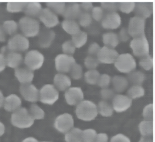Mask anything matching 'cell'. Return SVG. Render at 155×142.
Returning <instances> with one entry per match:
<instances>
[{
  "mask_svg": "<svg viewBox=\"0 0 155 142\" xmlns=\"http://www.w3.org/2000/svg\"><path fill=\"white\" fill-rule=\"evenodd\" d=\"M15 76L21 84L31 83L34 79V73L25 67H18L15 70Z\"/></svg>",
  "mask_w": 155,
  "mask_h": 142,
  "instance_id": "ffe728a7",
  "label": "cell"
},
{
  "mask_svg": "<svg viewBox=\"0 0 155 142\" xmlns=\"http://www.w3.org/2000/svg\"><path fill=\"white\" fill-rule=\"evenodd\" d=\"M130 47L133 54L141 57L149 54L150 46L145 34L133 37L130 44Z\"/></svg>",
  "mask_w": 155,
  "mask_h": 142,
  "instance_id": "5b68a950",
  "label": "cell"
},
{
  "mask_svg": "<svg viewBox=\"0 0 155 142\" xmlns=\"http://www.w3.org/2000/svg\"><path fill=\"white\" fill-rule=\"evenodd\" d=\"M70 74L71 78L74 80L80 79L84 75L83 68L82 66L77 63H75L70 69Z\"/></svg>",
  "mask_w": 155,
  "mask_h": 142,
  "instance_id": "ee69618b",
  "label": "cell"
},
{
  "mask_svg": "<svg viewBox=\"0 0 155 142\" xmlns=\"http://www.w3.org/2000/svg\"><path fill=\"white\" fill-rule=\"evenodd\" d=\"M91 11V16L92 17V19H94L96 21H102L105 15V11L101 6L93 7Z\"/></svg>",
  "mask_w": 155,
  "mask_h": 142,
  "instance_id": "f907efd6",
  "label": "cell"
},
{
  "mask_svg": "<svg viewBox=\"0 0 155 142\" xmlns=\"http://www.w3.org/2000/svg\"><path fill=\"white\" fill-rule=\"evenodd\" d=\"M74 118L69 113H63L58 115L53 123L56 130L61 133L65 134L74 127Z\"/></svg>",
  "mask_w": 155,
  "mask_h": 142,
  "instance_id": "9c48e42d",
  "label": "cell"
},
{
  "mask_svg": "<svg viewBox=\"0 0 155 142\" xmlns=\"http://www.w3.org/2000/svg\"><path fill=\"white\" fill-rule=\"evenodd\" d=\"M100 74V73L96 69H88L84 74L85 81L90 85L97 84Z\"/></svg>",
  "mask_w": 155,
  "mask_h": 142,
  "instance_id": "8d00e7d4",
  "label": "cell"
},
{
  "mask_svg": "<svg viewBox=\"0 0 155 142\" xmlns=\"http://www.w3.org/2000/svg\"><path fill=\"white\" fill-rule=\"evenodd\" d=\"M47 8H49L55 14L63 15L66 4L62 1H48L46 3Z\"/></svg>",
  "mask_w": 155,
  "mask_h": 142,
  "instance_id": "d590c367",
  "label": "cell"
},
{
  "mask_svg": "<svg viewBox=\"0 0 155 142\" xmlns=\"http://www.w3.org/2000/svg\"><path fill=\"white\" fill-rule=\"evenodd\" d=\"M82 10L79 6V4L73 2L66 4L62 15L65 19L76 20L78 18Z\"/></svg>",
  "mask_w": 155,
  "mask_h": 142,
  "instance_id": "603a6c76",
  "label": "cell"
},
{
  "mask_svg": "<svg viewBox=\"0 0 155 142\" xmlns=\"http://www.w3.org/2000/svg\"><path fill=\"white\" fill-rule=\"evenodd\" d=\"M99 64V62L96 56L88 55L84 59V65L88 69H95Z\"/></svg>",
  "mask_w": 155,
  "mask_h": 142,
  "instance_id": "f6af8a7d",
  "label": "cell"
},
{
  "mask_svg": "<svg viewBox=\"0 0 155 142\" xmlns=\"http://www.w3.org/2000/svg\"><path fill=\"white\" fill-rule=\"evenodd\" d=\"M30 46L28 39L22 34H15L7 42V48L10 51L20 53L27 50Z\"/></svg>",
  "mask_w": 155,
  "mask_h": 142,
  "instance_id": "ba28073f",
  "label": "cell"
},
{
  "mask_svg": "<svg viewBox=\"0 0 155 142\" xmlns=\"http://www.w3.org/2000/svg\"><path fill=\"white\" fill-rule=\"evenodd\" d=\"M28 111L34 120H42L45 117V113L44 110L36 103H32Z\"/></svg>",
  "mask_w": 155,
  "mask_h": 142,
  "instance_id": "836d02e7",
  "label": "cell"
},
{
  "mask_svg": "<svg viewBox=\"0 0 155 142\" xmlns=\"http://www.w3.org/2000/svg\"><path fill=\"white\" fill-rule=\"evenodd\" d=\"M44 54L37 50L28 51L25 54L24 59L26 67L33 71L41 68L44 63Z\"/></svg>",
  "mask_w": 155,
  "mask_h": 142,
  "instance_id": "52a82bcc",
  "label": "cell"
},
{
  "mask_svg": "<svg viewBox=\"0 0 155 142\" xmlns=\"http://www.w3.org/2000/svg\"><path fill=\"white\" fill-rule=\"evenodd\" d=\"M6 67L5 56L2 53H0V73L3 71Z\"/></svg>",
  "mask_w": 155,
  "mask_h": 142,
  "instance_id": "680465c9",
  "label": "cell"
},
{
  "mask_svg": "<svg viewBox=\"0 0 155 142\" xmlns=\"http://www.w3.org/2000/svg\"><path fill=\"white\" fill-rule=\"evenodd\" d=\"M145 74L140 70L134 69L127 74V79L132 85H142L145 79Z\"/></svg>",
  "mask_w": 155,
  "mask_h": 142,
  "instance_id": "83f0119b",
  "label": "cell"
},
{
  "mask_svg": "<svg viewBox=\"0 0 155 142\" xmlns=\"http://www.w3.org/2000/svg\"><path fill=\"white\" fill-rule=\"evenodd\" d=\"M75 63L76 60L73 56L63 53L58 54L54 59L55 68L60 73L69 72Z\"/></svg>",
  "mask_w": 155,
  "mask_h": 142,
  "instance_id": "30bf717a",
  "label": "cell"
},
{
  "mask_svg": "<svg viewBox=\"0 0 155 142\" xmlns=\"http://www.w3.org/2000/svg\"><path fill=\"white\" fill-rule=\"evenodd\" d=\"M97 132L93 128H87L82 130V137L83 142H94Z\"/></svg>",
  "mask_w": 155,
  "mask_h": 142,
  "instance_id": "60d3db41",
  "label": "cell"
},
{
  "mask_svg": "<svg viewBox=\"0 0 155 142\" xmlns=\"http://www.w3.org/2000/svg\"><path fill=\"white\" fill-rule=\"evenodd\" d=\"M118 55V52L114 48H111L104 46L101 47L96 57L99 63L111 64L114 63Z\"/></svg>",
  "mask_w": 155,
  "mask_h": 142,
  "instance_id": "9a60e30c",
  "label": "cell"
},
{
  "mask_svg": "<svg viewBox=\"0 0 155 142\" xmlns=\"http://www.w3.org/2000/svg\"><path fill=\"white\" fill-rule=\"evenodd\" d=\"M76 48L71 40H66L62 44V50L63 54L72 56L75 53Z\"/></svg>",
  "mask_w": 155,
  "mask_h": 142,
  "instance_id": "c3c4849f",
  "label": "cell"
},
{
  "mask_svg": "<svg viewBox=\"0 0 155 142\" xmlns=\"http://www.w3.org/2000/svg\"><path fill=\"white\" fill-rule=\"evenodd\" d=\"M142 117L145 120L153 121V103L145 105L142 110Z\"/></svg>",
  "mask_w": 155,
  "mask_h": 142,
  "instance_id": "681fc988",
  "label": "cell"
},
{
  "mask_svg": "<svg viewBox=\"0 0 155 142\" xmlns=\"http://www.w3.org/2000/svg\"><path fill=\"white\" fill-rule=\"evenodd\" d=\"M22 142H39L38 139L33 137H28L24 138Z\"/></svg>",
  "mask_w": 155,
  "mask_h": 142,
  "instance_id": "6125c7cd",
  "label": "cell"
},
{
  "mask_svg": "<svg viewBox=\"0 0 155 142\" xmlns=\"http://www.w3.org/2000/svg\"><path fill=\"white\" fill-rule=\"evenodd\" d=\"M132 105V100L127 95L117 94L112 99V107L114 111L118 113L128 110Z\"/></svg>",
  "mask_w": 155,
  "mask_h": 142,
  "instance_id": "5bb4252c",
  "label": "cell"
},
{
  "mask_svg": "<svg viewBox=\"0 0 155 142\" xmlns=\"http://www.w3.org/2000/svg\"><path fill=\"white\" fill-rule=\"evenodd\" d=\"M2 26L4 28L6 33L9 35L15 34L19 28L18 23L12 19L5 21L3 22Z\"/></svg>",
  "mask_w": 155,
  "mask_h": 142,
  "instance_id": "f35d334b",
  "label": "cell"
},
{
  "mask_svg": "<svg viewBox=\"0 0 155 142\" xmlns=\"http://www.w3.org/2000/svg\"><path fill=\"white\" fill-rule=\"evenodd\" d=\"M138 142H153V137H142L140 138Z\"/></svg>",
  "mask_w": 155,
  "mask_h": 142,
  "instance_id": "94428289",
  "label": "cell"
},
{
  "mask_svg": "<svg viewBox=\"0 0 155 142\" xmlns=\"http://www.w3.org/2000/svg\"><path fill=\"white\" fill-rule=\"evenodd\" d=\"M102 41L105 47L111 48H114L119 43L117 34L112 31L104 33L102 35Z\"/></svg>",
  "mask_w": 155,
  "mask_h": 142,
  "instance_id": "f1b7e54d",
  "label": "cell"
},
{
  "mask_svg": "<svg viewBox=\"0 0 155 142\" xmlns=\"http://www.w3.org/2000/svg\"><path fill=\"white\" fill-rule=\"evenodd\" d=\"M114 65L119 72L128 74L136 69V62L131 54L122 53L118 55Z\"/></svg>",
  "mask_w": 155,
  "mask_h": 142,
  "instance_id": "277c9868",
  "label": "cell"
},
{
  "mask_svg": "<svg viewBox=\"0 0 155 142\" xmlns=\"http://www.w3.org/2000/svg\"><path fill=\"white\" fill-rule=\"evenodd\" d=\"M38 17L45 27L48 28L56 26L59 22L58 16L47 7L42 8Z\"/></svg>",
  "mask_w": 155,
  "mask_h": 142,
  "instance_id": "2e32d148",
  "label": "cell"
},
{
  "mask_svg": "<svg viewBox=\"0 0 155 142\" xmlns=\"http://www.w3.org/2000/svg\"><path fill=\"white\" fill-rule=\"evenodd\" d=\"M61 26L67 33L71 36L76 34L81 30L80 26L76 20L64 19L62 21Z\"/></svg>",
  "mask_w": 155,
  "mask_h": 142,
  "instance_id": "4316f807",
  "label": "cell"
},
{
  "mask_svg": "<svg viewBox=\"0 0 155 142\" xmlns=\"http://www.w3.org/2000/svg\"><path fill=\"white\" fill-rule=\"evenodd\" d=\"M39 142H51V141H39Z\"/></svg>",
  "mask_w": 155,
  "mask_h": 142,
  "instance_id": "03108f58",
  "label": "cell"
},
{
  "mask_svg": "<svg viewBox=\"0 0 155 142\" xmlns=\"http://www.w3.org/2000/svg\"><path fill=\"white\" fill-rule=\"evenodd\" d=\"M38 38V42L42 48L48 47L53 42L55 37V33L51 28H44L40 30Z\"/></svg>",
  "mask_w": 155,
  "mask_h": 142,
  "instance_id": "ac0fdd59",
  "label": "cell"
},
{
  "mask_svg": "<svg viewBox=\"0 0 155 142\" xmlns=\"http://www.w3.org/2000/svg\"><path fill=\"white\" fill-rule=\"evenodd\" d=\"M71 81L68 76L64 73H58L53 78V85L60 91H65L71 86Z\"/></svg>",
  "mask_w": 155,
  "mask_h": 142,
  "instance_id": "44dd1931",
  "label": "cell"
},
{
  "mask_svg": "<svg viewBox=\"0 0 155 142\" xmlns=\"http://www.w3.org/2000/svg\"><path fill=\"white\" fill-rule=\"evenodd\" d=\"M79 4L81 10H83L84 12H88L91 11L93 8V4L92 2L90 1H82Z\"/></svg>",
  "mask_w": 155,
  "mask_h": 142,
  "instance_id": "9f6ffc18",
  "label": "cell"
},
{
  "mask_svg": "<svg viewBox=\"0 0 155 142\" xmlns=\"http://www.w3.org/2000/svg\"><path fill=\"white\" fill-rule=\"evenodd\" d=\"M139 66L146 71L151 69L153 67V58L150 54L140 57L139 61Z\"/></svg>",
  "mask_w": 155,
  "mask_h": 142,
  "instance_id": "ab89813d",
  "label": "cell"
},
{
  "mask_svg": "<svg viewBox=\"0 0 155 142\" xmlns=\"http://www.w3.org/2000/svg\"><path fill=\"white\" fill-rule=\"evenodd\" d=\"M35 120L30 115L27 108L21 107L18 110L12 112L11 115L12 124L20 129L30 127L34 123Z\"/></svg>",
  "mask_w": 155,
  "mask_h": 142,
  "instance_id": "7a4b0ae2",
  "label": "cell"
},
{
  "mask_svg": "<svg viewBox=\"0 0 155 142\" xmlns=\"http://www.w3.org/2000/svg\"><path fill=\"white\" fill-rule=\"evenodd\" d=\"M145 95V89L142 85H131L127 91V95L131 100L142 97Z\"/></svg>",
  "mask_w": 155,
  "mask_h": 142,
  "instance_id": "e575fe53",
  "label": "cell"
},
{
  "mask_svg": "<svg viewBox=\"0 0 155 142\" xmlns=\"http://www.w3.org/2000/svg\"><path fill=\"white\" fill-rule=\"evenodd\" d=\"M26 2L8 1L6 4V10L10 13H18L24 10Z\"/></svg>",
  "mask_w": 155,
  "mask_h": 142,
  "instance_id": "74e56055",
  "label": "cell"
},
{
  "mask_svg": "<svg viewBox=\"0 0 155 142\" xmlns=\"http://www.w3.org/2000/svg\"><path fill=\"white\" fill-rule=\"evenodd\" d=\"M5 132V126L4 124L0 121V136H2Z\"/></svg>",
  "mask_w": 155,
  "mask_h": 142,
  "instance_id": "be15d7a7",
  "label": "cell"
},
{
  "mask_svg": "<svg viewBox=\"0 0 155 142\" xmlns=\"http://www.w3.org/2000/svg\"><path fill=\"white\" fill-rule=\"evenodd\" d=\"M101 47L100 45L96 42H93L88 46V53L90 56H96L97 53L100 50Z\"/></svg>",
  "mask_w": 155,
  "mask_h": 142,
  "instance_id": "11a10c76",
  "label": "cell"
},
{
  "mask_svg": "<svg viewBox=\"0 0 155 142\" xmlns=\"http://www.w3.org/2000/svg\"><path fill=\"white\" fill-rule=\"evenodd\" d=\"M4 100V94H3L2 92L0 90V108L3 106Z\"/></svg>",
  "mask_w": 155,
  "mask_h": 142,
  "instance_id": "e7e4bbea",
  "label": "cell"
},
{
  "mask_svg": "<svg viewBox=\"0 0 155 142\" xmlns=\"http://www.w3.org/2000/svg\"><path fill=\"white\" fill-rule=\"evenodd\" d=\"M135 5L136 2L134 1H121L118 3V10L124 13L128 14L134 10Z\"/></svg>",
  "mask_w": 155,
  "mask_h": 142,
  "instance_id": "b9f144b4",
  "label": "cell"
},
{
  "mask_svg": "<svg viewBox=\"0 0 155 142\" xmlns=\"http://www.w3.org/2000/svg\"><path fill=\"white\" fill-rule=\"evenodd\" d=\"M145 19L136 16L130 19L127 29L130 36L133 38L145 34Z\"/></svg>",
  "mask_w": 155,
  "mask_h": 142,
  "instance_id": "8fae6325",
  "label": "cell"
},
{
  "mask_svg": "<svg viewBox=\"0 0 155 142\" xmlns=\"http://www.w3.org/2000/svg\"><path fill=\"white\" fill-rule=\"evenodd\" d=\"M153 5L148 2H136L133 11L136 16L141 18L145 20L149 18L153 13Z\"/></svg>",
  "mask_w": 155,
  "mask_h": 142,
  "instance_id": "7402d4cb",
  "label": "cell"
},
{
  "mask_svg": "<svg viewBox=\"0 0 155 142\" xmlns=\"http://www.w3.org/2000/svg\"><path fill=\"white\" fill-rule=\"evenodd\" d=\"M21 105V98L16 94H11L4 97L3 106L5 110L8 112H13L20 108Z\"/></svg>",
  "mask_w": 155,
  "mask_h": 142,
  "instance_id": "d6986e66",
  "label": "cell"
},
{
  "mask_svg": "<svg viewBox=\"0 0 155 142\" xmlns=\"http://www.w3.org/2000/svg\"><path fill=\"white\" fill-rule=\"evenodd\" d=\"M42 9V5L39 2L31 1L26 2L23 11L27 16L34 18L39 16Z\"/></svg>",
  "mask_w": 155,
  "mask_h": 142,
  "instance_id": "484cf974",
  "label": "cell"
},
{
  "mask_svg": "<svg viewBox=\"0 0 155 142\" xmlns=\"http://www.w3.org/2000/svg\"><path fill=\"white\" fill-rule=\"evenodd\" d=\"M78 24L79 26H82L84 27H88L92 22V17L91 14L88 12L82 11L78 18Z\"/></svg>",
  "mask_w": 155,
  "mask_h": 142,
  "instance_id": "7bdbcfd3",
  "label": "cell"
},
{
  "mask_svg": "<svg viewBox=\"0 0 155 142\" xmlns=\"http://www.w3.org/2000/svg\"><path fill=\"white\" fill-rule=\"evenodd\" d=\"M5 59L6 66L11 68L16 69L22 63L23 57L20 53L10 51L5 56Z\"/></svg>",
  "mask_w": 155,
  "mask_h": 142,
  "instance_id": "d4e9b609",
  "label": "cell"
},
{
  "mask_svg": "<svg viewBox=\"0 0 155 142\" xmlns=\"http://www.w3.org/2000/svg\"><path fill=\"white\" fill-rule=\"evenodd\" d=\"M139 131L142 137H153V121L143 120L138 126Z\"/></svg>",
  "mask_w": 155,
  "mask_h": 142,
  "instance_id": "4dcf8cb0",
  "label": "cell"
},
{
  "mask_svg": "<svg viewBox=\"0 0 155 142\" xmlns=\"http://www.w3.org/2000/svg\"><path fill=\"white\" fill-rule=\"evenodd\" d=\"M59 91L53 84L47 83L39 89V100L46 105H53L59 98Z\"/></svg>",
  "mask_w": 155,
  "mask_h": 142,
  "instance_id": "8992f818",
  "label": "cell"
},
{
  "mask_svg": "<svg viewBox=\"0 0 155 142\" xmlns=\"http://www.w3.org/2000/svg\"><path fill=\"white\" fill-rule=\"evenodd\" d=\"M122 23L121 16L117 12L107 13L102 19L101 25L105 29L114 30L120 27Z\"/></svg>",
  "mask_w": 155,
  "mask_h": 142,
  "instance_id": "e0dca14e",
  "label": "cell"
},
{
  "mask_svg": "<svg viewBox=\"0 0 155 142\" xmlns=\"http://www.w3.org/2000/svg\"><path fill=\"white\" fill-rule=\"evenodd\" d=\"M75 114L78 118L82 121H93L98 115L97 105L91 100H83L76 105Z\"/></svg>",
  "mask_w": 155,
  "mask_h": 142,
  "instance_id": "6da1fadb",
  "label": "cell"
},
{
  "mask_svg": "<svg viewBox=\"0 0 155 142\" xmlns=\"http://www.w3.org/2000/svg\"><path fill=\"white\" fill-rule=\"evenodd\" d=\"M82 130L79 127H73L64 135L65 142H83L82 137Z\"/></svg>",
  "mask_w": 155,
  "mask_h": 142,
  "instance_id": "f546056e",
  "label": "cell"
},
{
  "mask_svg": "<svg viewBox=\"0 0 155 142\" xmlns=\"http://www.w3.org/2000/svg\"><path fill=\"white\" fill-rule=\"evenodd\" d=\"M110 142H131V141L130 138L128 137L126 135L122 133H119L111 137V139L110 140Z\"/></svg>",
  "mask_w": 155,
  "mask_h": 142,
  "instance_id": "f5cc1de1",
  "label": "cell"
},
{
  "mask_svg": "<svg viewBox=\"0 0 155 142\" xmlns=\"http://www.w3.org/2000/svg\"><path fill=\"white\" fill-rule=\"evenodd\" d=\"M119 41L122 42H127L130 38V35L128 33V29L126 27H122L119 31V34H117Z\"/></svg>",
  "mask_w": 155,
  "mask_h": 142,
  "instance_id": "db71d44e",
  "label": "cell"
},
{
  "mask_svg": "<svg viewBox=\"0 0 155 142\" xmlns=\"http://www.w3.org/2000/svg\"><path fill=\"white\" fill-rule=\"evenodd\" d=\"M88 39V35L84 31L80 30L78 33L72 36L71 41L76 48H79L84 46Z\"/></svg>",
  "mask_w": 155,
  "mask_h": 142,
  "instance_id": "d6a6232c",
  "label": "cell"
},
{
  "mask_svg": "<svg viewBox=\"0 0 155 142\" xmlns=\"http://www.w3.org/2000/svg\"><path fill=\"white\" fill-rule=\"evenodd\" d=\"M18 27L22 34L27 38L37 36L41 30L39 21L33 18L27 16L19 19Z\"/></svg>",
  "mask_w": 155,
  "mask_h": 142,
  "instance_id": "3957f363",
  "label": "cell"
},
{
  "mask_svg": "<svg viewBox=\"0 0 155 142\" xmlns=\"http://www.w3.org/2000/svg\"><path fill=\"white\" fill-rule=\"evenodd\" d=\"M111 83L113 89L119 94L124 92L128 86L129 82L126 77L121 75H114L111 77Z\"/></svg>",
  "mask_w": 155,
  "mask_h": 142,
  "instance_id": "cb8c5ba5",
  "label": "cell"
},
{
  "mask_svg": "<svg viewBox=\"0 0 155 142\" xmlns=\"http://www.w3.org/2000/svg\"><path fill=\"white\" fill-rule=\"evenodd\" d=\"M19 92L22 97L27 102L35 103L39 100V90L31 83L21 84Z\"/></svg>",
  "mask_w": 155,
  "mask_h": 142,
  "instance_id": "7c38bea8",
  "label": "cell"
},
{
  "mask_svg": "<svg viewBox=\"0 0 155 142\" xmlns=\"http://www.w3.org/2000/svg\"><path fill=\"white\" fill-rule=\"evenodd\" d=\"M97 112L101 116L104 117H109L113 114L114 110L111 104L105 100H101L97 105Z\"/></svg>",
  "mask_w": 155,
  "mask_h": 142,
  "instance_id": "1f68e13d",
  "label": "cell"
},
{
  "mask_svg": "<svg viewBox=\"0 0 155 142\" xmlns=\"http://www.w3.org/2000/svg\"><path fill=\"white\" fill-rule=\"evenodd\" d=\"M64 97L68 105L76 106L84 100V94L81 87L70 86L65 91Z\"/></svg>",
  "mask_w": 155,
  "mask_h": 142,
  "instance_id": "4fadbf2b",
  "label": "cell"
},
{
  "mask_svg": "<svg viewBox=\"0 0 155 142\" xmlns=\"http://www.w3.org/2000/svg\"><path fill=\"white\" fill-rule=\"evenodd\" d=\"M111 77L109 74L104 73V74H100L97 84L101 88H107V87H108V86L110 85L111 83Z\"/></svg>",
  "mask_w": 155,
  "mask_h": 142,
  "instance_id": "816d5d0a",
  "label": "cell"
},
{
  "mask_svg": "<svg viewBox=\"0 0 155 142\" xmlns=\"http://www.w3.org/2000/svg\"><path fill=\"white\" fill-rule=\"evenodd\" d=\"M7 34L5 31L2 25H0V42H5L7 39Z\"/></svg>",
  "mask_w": 155,
  "mask_h": 142,
  "instance_id": "91938a15",
  "label": "cell"
},
{
  "mask_svg": "<svg viewBox=\"0 0 155 142\" xmlns=\"http://www.w3.org/2000/svg\"><path fill=\"white\" fill-rule=\"evenodd\" d=\"M101 7L108 13L116 12L118 10V3L114 1H102Z\"/></svg>",
  "mask_w": 155,
  "mask_h": 142,
  "instance_id": "bcb514c9",
  "label": "cell"
},
{
  "mask_svg": "<svg viewBox=\"0 0 155 142\" xmlns=\"http://www.w3.org/2000/svg\"><path fill=\"white\" fill-rule=\"evenodd\" d=\"M100 95L102 100L107 102L108 100H112L113 98V97L116 95V92L113 89V88L107 87L101 88L100 91Z\"/></svg>",
  "mask_w": 155,
  "mask_h": 142,
  "instance_id": "7dc6e473",
  "label": "cell"
},
{
  "mask_svg": "<svg viewBox=\"0 0 155 142\" xmlns=\"http://www.w3.org/2000/svg\"><path fill=\"white\" fill-rule=\"evenodd\" d=\"M108 134L104 132L97 133L94 140V142H108Z\"/></svg>",
  "mask_w": 155,
  "mask_h": 142,
  "instance_id": "6f0895ef",
  "label": "cell"
}]
</instances>
